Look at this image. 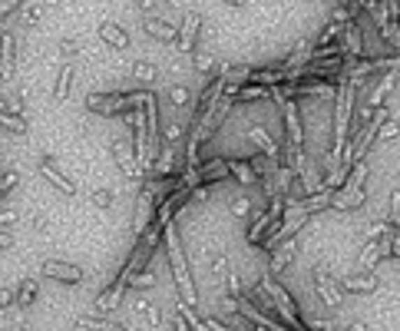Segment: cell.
<instances>
[{
  "mask_svg": "<svg viewBox=\"0 0 400 331\" xmlns=\"http://www.w3.org/2000/svg\"><path fill=\"white\" fill-rule=\"evenodd\" d=\"M163 239H165V252H169V268H172V279H175V288H179V302H186L188 308H195V285H192V272H188V258H186V249L179 242V229L165 226L163 229Z\"/></svg>",
  "mask_w": 400,
  "mask_h": 331,
  "instance_id": "obj_1",
  "label": "cell"
},
{
  "mask_svg": "<svg viewBox=\"0 0 400 331\" xmlns=\"http://www.w3.org/2000/svg\"><path fill=\"white\" fill-rule=\"evenodd\" d=\"M367 176H371V163H367V159L354 163L348 182H344V186L334 192V203H331V205H334V209H341V212H348V209H361L364 199H367V192H364V186H367Z\"/></svg>",
  "mask_w": 400,
  "mask_h": 331,
  "instance_id": "obj_2",
  "label": "cell"
},
{
  "mask_svg": "<svg viewBox=\"0 0 400 331\" xmlns=\"http://www.w3.org/2000/svg\"><path fill=\"white\" fill-rule=\"evenodd\" d=\"M311 281H314V292H318V298L325 302L331 311H338L341 308V302H344V295H341V288H338V281L331 279V272L327 268H314L311 272Z\"/></svg>",
  "mask_w": 400,
  "mask_h": 331,
  "instance_id": "obj_3",
  "label": "cell"
},
{
  "mask_svg": "<svg viewBox=\"0 0 400 331\" xmlns=\"http://www.w3.org/2000/svg\"><path fill=\"white\" fill-rule=\"evenodd\" d=\"M40 272H43L47 279L63 281V285H80V281L87 279V272L80 265H70V262H60V258H47V262L40 265Z\"/></svg>",
  "mask_w": 400,
  "mask_h": 331,
  "instance_id": "obj_4",
  "label": "cell"
},
{
  "mask_svg": "<svg viewBox=\"0 0 400 331\" xmlns=\"http://www.w3.org/2000/svg\"><path fill=\"white\" fill-rule=\"evenodd\" d=\"M377 285H380V279H377L374 272H350V275L338 279L341 295H344V292H350V295H371V292H377Z\"/></svg>",
  "mask_w": 400,
  "mask_h": 331,
  "instance_id": "obj_5",
  "label": "cell"
},
{
  "mask_svg": "<svg viewBox=\"0 0 400 331\" xmlns=\"http://www.w3.org/2000/svg\"><path fill=\"white\" fill-rule=\"evenodd\" d=\"M397 80H400V73H394V70H390V73H384L380 80H374V83H371V93H367V100H364V110H367V113L384 110V100H387L390 89L397 87Z\"/></svg>",
  "mask_w": 400,
  "mask_h": 331,
  "instance_id": "obj_6",
  "label": "cell"
},
{
  "mask_svg": "<svg viewBox=\"0 0 400 331\" xmlns=\"http://www.w3.org/2000/svg\"><path fill=\"white\" fill-rule=\"evenodd\" d=\"M390 239H394V235H387V239H374V242L364 245L361 258H357V272H371L377 262H384L387 252H390Z\"/></svg>",
  "mask_w": 400,
  "mask_h": 331,
  "instance_id": "obj_7",
  "label": "cell"
},
{
  "mask_svg": "<svg viewBox=\"0 0 400 331\" xmlns=\"http://www.w3.org/2000/svg\"><path fill=\"white\" fill-rule=\"evenodd\" d=\"M281 116H285L291 146H295V149H304V123H301V116H298V103H281Z\"/></svg>",
  "mask_w": 400,
  "mask_h": 331,
  "instance_id": "obj_8",
  "label": "cell"
},
{
  "mask_svg": "<svg viewBox=\"0 0 400 331\" xmlns=\"http://www.w3.org/2000/svg\"><path fill=\"white\" fill-rule=\"evenodd\" d=\"M129 292V281L126 279H116L106 292L96 298V315H113L116 308H119V302H123V295Z\"/></svg>",
  "mask_w": 400,
  "mask_h": 331,
  "instance_id": "obj_9",
  "label": "cell"
},
{
  "mask_svg": "<svg viewBox=\"0 0 400 331\" xmlns=\"http://www.w3.org/2000/svg\"><path fill=\"white\" fill-rule=\"evenodd\" d=\"M113 156H116V163H119V169L126 172V179L136 182V179L142 176V169H139V163H136V153H133L123 140H113Z\"/></svg>",
  "mask_w": 400,
  "mask_h": 331,
  "instance_id": "obj_10",
  "label": "cell"
},
{
  "mask_svg": "<svg viewBox=\"0 0 400 331\" xmlns=\"http://www.w3.org/2000/svg\"><path fill=\"white\" fill-rule=\"evenodd\" d=\"M245 140H251L258 149H262L265 159H272V163H278V140L268 133L265 126H251L249 133H245Z\"/></svg>",
  "mask_w": 400,
  "mask_h": 331,
  "instance_id": "obj_11",
  "label": "cell"
},
{
  "mask_svg": "<svg viewBox=\"0 0 400 331\" xmlns=\"http://www.w3.org/2000/svg\"><path fill=\"white\" fill-rule=\"evenodd\" d=\"M40 172H43L47 179H50V182L63 192V196H76V182H73V179H66V176H63L60 169L53 166L50 156H43V159H40Z\"/></svg>",
  "mask_w": 400,
  "mask_h": 331,
  "instance_id": "obj_12",
  "label": "cell"
},
{
  "mask_svg": "<svg viewBox=\"0 0 400 331\" xmlns=\"http://www.w3.org/2000/svg\"><path fill=\"white\" fill-rule=\"evenodd\" d=\"M13 34H7V30H0V77L10 80L13 77Z\"/></svg>",
  "mask_w": 400,
  "mask_h": 331,
  "instance_id": "obj_13",
  "label": "cell"
},
{
  "mask_svg": "<svg viewBox=\"0 0 400 331\" xmlns=\"http://www.w3.org/2000/svg\"><path fill=\"white\" fill-rule=\"evenodd\" d=\"M199 27H202V17H199V13L186 17V24H182L179 37H175V43H179V50H182V53H192V47H195V30H199Z\"/></svg>",
  "mask_w": 400,
  "mask_h": 331,
  "instance_id": "obj_14",
  "label": "cell"
},
{
  "mask_svg": "<svg viewBox=\"0 0 400 331\" xmlns=\"http://www.w3.org/2000/svg\"><path fill=\"white\" fill-rule=\"evenodd\" d=\"M142 27H146V30H149L156 40H165V43H175V37H179V30H175L172 24L159 20V17H146V20H142Z\"/></svg>",
  "mask_w": 400,
  "mask_h": 331,
  "instance_id": "obj_15",
  "label": "cell"
},
{
  "mask_svg": "<svg viewBox=\"0 0 400 331\" xmlns=\"http://www.w3.org/2000/svg\"><path fill=\"white\" fill-rule=\"evenodd\" d=\"M100 37L106 40V43H113L116 50H126L129 47V37H126V30L119 24H113V20H103L100 24Z\"/></svg>",
  "mask_w": 400,
  "mask_h": 331,
  "instance_id": "obj_16",
  "label": "cell"
},
{
  "mask_svg": "<svg viewBox=\"0 0 400 331\" xmlns=\"http://www.w3.org/2000/svg\"><path fill=\"white\" fill-rule=\"evenodd\" d=\"M76 77V64L70 60V64H63L60 77H57V87H53V100H66L70 96V83H73Z\"/></svg>",
  "mask_w": 400,
  "mask_h": 331,
  "instance_id": "obj_17",
  "label": "cell"
},
{
  "mask_svg": "<svg viewBox=\"0 0 400 331\" xmlns=\"http://www.w3.org/2000/svg\"><path fill=\"white\" fill-rule=\"evenodd\" d=\"M228 172H232V179H238L242 186H251V182H258V176H255L251 163H245V159H228Z\"/></svg>",
  "mask_w": 400,
  "mask_h": 331,
  "instance_id": "obj_18",
  "label": "cell"
},
{
  "mask_svg": "<svg viewBox=\"0 0 400 331\" xmlns=\"http://www.w3.org/2000/svg\"><path fill=\"white\" fill-rule=\"evenodd\" d=\"M272 96V89L268 87H258V83H245V87L238 89V103H262Z\"/></svg>",
  "mask_w": 400,
  "mask_h": 331,
  "instance_id": "obj_19",
  "label": "cell"
},
{
  "mask_svg": "<svg viewBox=\"0 0 400 331\" xmlns=\"http://www.w3.org/2000/svg\"><path fill=\"white\" fill-rule=\"evenodd\" d=\"M37 295H40V285L34 279H24L20 281V292H17V305L20 308H30L34 302H37Z\"/></svg>",
  "mask_w": 400,
  "mask_h": 331,
  "instance_id": "obj_20",
  "label": "cell"
},
{
  "mask_svg": "<svg viewBox=\"0 0 400 331\" xmlns=\"http://www.w3.org/2000/svg\"><path fill=\"white\" fill-rule=\"evenodd\" d=\"M76 331H126V328H123V325H113V321L80 318V321H76Z\"/></svg>",
  "mask_w": 400,
  "mask_h": 331,
  "instance_id": "obj_21",
  "label": "cell"
},
{
  "mask_svg": "<svg viewBox=\"0 0 400 331\" xmlns=\"http://www.w3.org/2000/svg\"><path fill=\"white\" fill-rule=\"evenodd\" d=\"M133 73H136L139 83H156V77H159V66L149 64V60H139V64L133 66Z\"/></svg>",
  "mask_w": 400,
  "mask_h": 331,
  "instance_id": "obj_22",
  "label": "cell"
},
{
  "mask_svg": "<svg viewBox=\"0 0 400 331\" xmlns=\"http://www.w3.org/2000/svg\"><path fill=\"white\" fill-rule=\"evenodd\" d=\"M179 315H182V318H186V325L192 331H209V325H205V318H199V315H195V308H188L186 302H179Z\"/></svg>",
  "mask_w": 400,
  "mask_h": 331,
  "instance_id": "obj_23",
  "label": "cell"
},
{
  "mask_svg": "<svg viewBox=\"0 0 400 331\" xmlns=\"http://www.w3.org/2000/svg\"><path fill=\"white\" fill-rule=\"evenodd\" d=\"M0 123H3L7 129H13V133H27V119L20 116V110H13V113L7 110V113L0 116Z\"/></svg>",
  "mask_w": 400,
  "mask_h": 331,
  "instance_id": "obj_24",
  "label": "cell"
},
{
  "mask_svg": "<svg viewBox=\"0 0 400 331\" xmlns=\"http://www.w3.org/2000/svg\"><path fill=\"white\" fill-rule=\"evenodd\" d=\"M169 100H172L175 110H186L188 100H192V93H188V87H169Z\"/></svg>",
  "mask_w": 400,
  "mask_h": 331,
  "instance_id": "obj_25",
  "label": "cell"
},
{
  "mask_svg": "<svg viewBox=\"0 0 400 331\" xmlns=\"http://www.w3.org/2000/svg\"><path fill=\"white\" fill-rule=\"evenodd\" d=\"M228 209H232V216H235V219H245V216H249V212H251L249 196H245V192H242V196H235V199L228 203Z\"/></svg>",
  "mask_w": 400,
  "mask_h": 331,
  "instance_id": "obj_26",
  "label": "cell"
},
{
  "mask_svg": "<svg viewBox=\"0 0 400 331\" xmlns=\"http://www.w3.org/2000/svg\"><path fill=\"white\" fill-rule=\"evenodd\" d=\"M149 285H156V275H152V268H142V272H136V275L129 279V288H149Z\"/></svg>",
  "mask_w": 400,
  "mask_h": 331,
  "instance_id": "obj_27",
  "label": "cell"
},
{
  "mask_svg": "<svg viewBox=\"0 0 400 331\" xmlns=\"http://www.w3.org/2000/svg\"><path fill=\"white\" fill-rule=\"evenodd\" d=\"M89 199H93V205H96V209H110V205L116 203V192L113 189H96Z\"/></svg>",
  "mask_w": 400,
  "mask_h": 331,
  "instance_id": "obj_28",
  "label": "cell"
},
{
  "mask_svg": "<svg viewBox=\"0 0 400 331\" xmlns=\"http://www.w3.org/2000/svg\"><path fill=\"white\" fill-rule=\"evenodd\" d=\"M397 133H400V123H397V119H394V116H390L387 123H384V126L377 129V142H387V140H394Z\"/></svg>",
  "mask_w": 400,
  "mask_h": 331,
  "instance_id": "obj_29",
  "label": "cell"
},
{
  "mask_svg": "<svg viewBox=\"0 0 400 331\" xmlns=\"http://www.w3.org/2000/svg\"><path fill=\"white\" fill-rule=\"evenodd\" d=\"M146 315H149V328H152V331H165L163 308H159V305H149V308H146Z\"/></svg>",
  "mask_w": 400,
  "mask_h": 331,
  "instance_id": "obj_30",
  "label": "cell"
},
{
  "mask_svg": "<svg viewBox=\"0 0 400 331\" xmlns=\"http://www.w3.org/2000/svg\"><path fill=\"white\" fill-rule=\"evenodd\" d=\"M182 133H186V129L179 126V123H169V126H165V146H175Z\"/></svg>",
  "mask_w": 400,
  "mask_h": 331,
  "instance_id": "obj_31",
  "label": "cell"
},
{
  "mask_svg": "<svg viewBox=\"0 0 400 331\" xmlns=\"http://www.w3.org/2000/svg\"><path fill=\"white\" fill-rule=\"evenodd\" d=\"M17 305V292H10V288H0V308H10Z\"/></svg>",
  "mask_w": 400,
  "mask_h": 331,
  "instance_id": "obj_32",
  "label": "cell"
},
{
  "mask_svg": "<svg viewBox=\"0 0 400 331\" xmlns=\"http://www.w3.org/2000/svg\"><path fill=\"white\" fill-rule=\"evenodd\" d=\"M80 50H83L80 40H60V53H70V57H73V53H80Z\"/></svg>",
  "mask_w": 400,
  "mask_h": 331,
  "instance_id": "obj_33",
  "label": "cell"
},
{
  "mask_svg": "<svg viewBox=\"0 0 400 331\" xmlns=\"http://www.w3.org/2000/svg\"><path fill=\"white\" fill-rule=\"evenodd\" d=\"M195 66H199L202 73H209L212 70V57L209 53H195Z\"/></svg>",
  "mask_w": 400,
  "mask_h": 331,
  "instance_id": "obj_34",
  "label": "cell"
},
{
  "mask_svg": "<svg viewBox=\"0 0 400 331\" xmlns=\"http://www.w3.org/2000/svg\"><path fill=\"white\" fill-rule=\"evenodd\" d=\"M209 268H212L215 275H218V268H225V255H215V252H209Z\"/></svg>",
  "mask_w": 400,
  "mask_h": 331,
  "instance_id": "obj_35",
  "label": "cell"
},
{
  "mask_svg": "<svg viewBox=\"0 0 400 331\" xmlns=\"http://www.w3.org/2000/svg\"><path fill=\"white\" fill-rule=\"evenodd\" d=\"M209 199V186H199V189H192V203H205Z\"/></svg>",
  "mask_w": 400,
  "mask_h": 331,
  "instance_id": "obj_36",
  "label": "cell"
},
{
  "mask_svg": "<svg viewBox=\"0 0 400 331\" xmlns=\"http://www.w3.org/2000/svg\"><path fill=\"white\" fill-rule=\"evenodd\" d=\"M387 258H400V235L394 232V239H390V252H387Z\"/></svg>",
  "mask_w": 400,
  "mask_h": 331,
  "instance_id": "obj_37",
  "label": "cell"
},
{
  "mask_svg": "<svg viewBox=\"0 0 400 331\" xmlns=\"http://www.w3.org/2000/svg\"><path fill=\"white\" fill-rule=\"evenodd\" d=\"M24 17H27V20H37V17H40V7H30V3H27V7H24Z\"/></svg>",
  "mask_w": 400,
  "mask_h": 331,
  "instance_id": "obj_38",
  "label": "cell"
},
{
  "mask_svg": "<svg viewBox=\"0 0 400 331\" xmlns=\"http://www.w3.org/2000/svg\"><path fill=\"white\" fill-rule=\"evenodd\" d=\"M13 10H17V3H0V20H3V17H10Z\"/></svg>",
  "mask_w": 400,
  "mask_h": 331,
  "instance_id": "obj_39",
  "label": "cell"
},
{
  "mask_svg": "<svg viewBox=\"0 0 400 331\" xmlns=\"http://www.w3.org/2000/svg\"><path fill=\"white\" fill-rule=\"evenodd\" d=\"M13 219H17V216H13L10 209H7V212H0V226H13Z\"/></svg>",
  "mask_w": 400,
  "mask_h": 331,
  "instance_id": "obj_40",
  "label": "cell"
},
{
  "mask_svg": "<svg viewBox=\"0 0 400 331\" xmlns=\"http://www.w3.org/2000/svg\"><path fill=\"white\" fill-rule=\"evenodd\" d=\"M172 325H175V331H188V325H186V318H182V315H175Z\"/></svg>",
  "mask_w": 400,
  "mask_h": 331,
  "instance_id": "obj_41",
  "label": "cell"
},
{
  "mask_svg": "<svg viewBox=\"0 0 400 331\" xmlns=\"http://www.w3.org/2000/svg\"><path fill=\"white\" fill-rule=\"evenodd\" d=\"M10 245H13V239L7 235V232H0V249H10Z\"/></svg>",
  "mask_w": 400,
  "mask_h": 331,
  "instance_id": "obj_42",
  "label": "cell"
},
{
  "mask_svg": "<svg viewBox=\"0 0 400 331\" xmlns=\"http://www.w3.org/2000/svg\"><path fill=\"white\" fill-rule=\"evenodd\" d=\"M344 331H364V325H361V321H350V325H348Z\"/></svg>",
  "mask_w": 400,
  "mask_h": 331,
  "instance_id": "obj_43",
  "label": "cell"
}]
</instances>
